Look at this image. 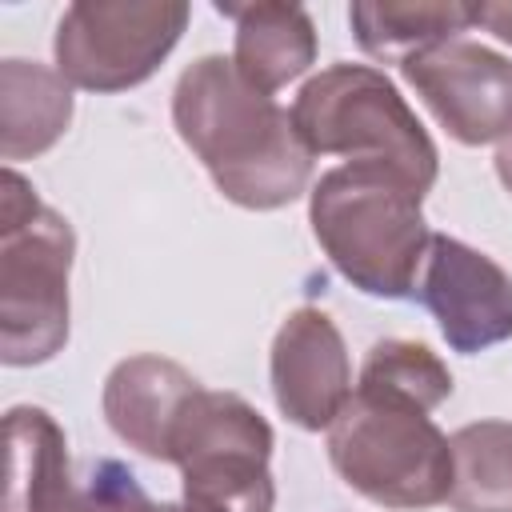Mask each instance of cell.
I'll use <instances>...</instances> for the list:
<instances>
[{"label":"cell","mask_w":512,"mask_h":512,"mask_svg":"<svg viewBox=\"0 0 512 512\" xmlns=\"http://www.w3.org/2000/svg\"><path fill=\"white\" fill-rule=\"evenodd\" d=\"M496 176H500V184L512 192V132L500 140V148H496Z\"/></svg>","instance_id":"cell-19"},{"label":"cell","mask_w":512,"mask_h":512,"mask_svg":"<svg viewBox=\"0 0 512 512\" xmlns=\"http://www.w3.org/2000/svg\"><path fill=\"white\" fill-rule=\"evenodd\" d=\"M68 440L60 424L36 408L16 404L8 412V488L4 512H64L72 500Z\"/></svg>","instance_id":"cell-13"},{"label":"cell","mask_w":512,"mask_h":512,"mask_svg":"<svg viewBox=\"0 0 512 512\" xmlns=\"http://www.w3.org/2000/svg\"><path fill=\"white\" fill-rule=\"evenodd\" d=\"M216 12L236 20V72L260 88L280 92L296 76H304L316 60V24L300 4L256 0V4H216Z\"/></svg>","instance_id":"cell-12"},{"label":"cell","mask_w":512,"mask_h":512,"mask_svg":"<svg viewBox=\"0 0 512 512\" xmlns=\"http://www.w3.org/2000/svg\"><path fill=\"white\" fill-rule=\"evenodd\" d=\"M276 408L304 432L332 428L352 400V364L336 320L320 308H296L272 340Z\"/></svg>","instance_id":"cell-10"},{"label":"cell","mask_w":512,"mask_h":512,"mask_svg":"<svg viewBox=\"0 0 512 512\" xmlns=\"http://www.w3.org/2000/svg\"><path fill=\"white\" fill-rule=\"evenodd\" d=\"M416 296L432 312L448 348L464 356L512 336V276L456 236L432 232Z\"/></svg>","instance_id":"cell-9"},{"label":"cell","mask_w":512,"mask_h":512,"mask_svg":"<svg viewBox=\"0 0 512 512\" xmlns=\"http://www.w3.org/2000/svg\"><path fill=\"white\" fill-rule=\"evenodd\" d=\"M472 24L496 32L504 44H512V4H472Z\"/></svg>","instance_id":"cell-18"},{"label":"cell","mask_w":512,"mask_h":512,"mask_svg":"<svg viewBox=\"0 0 512 512\" xmlns=\"http://www.w3.org/2000/svg\"><path fill=\"white\" fill-rule=\"evenodd\" d=\"M292 124L308 152L372 160L396 168L412 188L436 184V144L400 96V88L368 64H332L312 76L296 104Z\"/></svg>","instance_id":"cell-4"},{"label":"cell","mask_w":512,"mask_h":512,"mask_svg":"<svg viewBox=\"0 0 512 512\" xmlns=\"http://www.w3.org/2000/svg\"><path fill=\"white\" fill-rule=\"evenodd\" d=\"M452 512H512V420H476L448 436Z\"/></svg>","instance_id":"cell-16"},{"label":"cell","mask_w":512,"mask_h":512,"mask_svg":"<svg viewBox=\"0 0 512 512\" xmlns=\"http://www.w3.org/2000/svg\"><path fill=\"white\" fill-rule=\"evenodd\" d=\"M188 16L180 0H76L56 24V72L84 92L136 88L180 44Z\"/></svg>","instance_id":"cell-7"},{"label":"cell","mask_w":512,"mask_h":512,"mask_svg":"<svg viewBox=\"0 0 512 512\" xmlns=\"http://www.w3.org/2000/svg\"><path fill=\"white\" fill-rule=\"evenodd\" d=\"M328 460L340 480L384 508H432L452 492V448L428 412L352 392L328 428Z\"/></svg>","instance_id":"cell-5"},{"label":"cell","mask_w":512,"mask_h":512,"mask_svg":"<svg viewBox=\"0 0 512 512\" xmlns=\"http://www.w3.org/2000/svg\"><path fill=\"white\" fill-rule=\"evenodd\" d=\"M356 44L384 60L404 64L444 40H456L472 24V4L444 0H360L348 8Z\"/></svg>","instance_id":"cell-15"},{"label":"cell","mask_w":512,"mask_h":512,"mask_svg":"<svg viewBox=\"0 0 512 512\" xmlns=\"http://www.w3.org/2000/svg\"><path fill=\"white\" fill-rule=\"evenodd\" d=\"M172 124L224 200L272 212L308 192L312 152L300 140L292 112L252 88L232 60L200 56L180 72Z\"/></svg>","instance_id":"cell-1"},{"label":"cell","mask_w":512,"mask_h":512,"mask_svg":"<svg viewBox=\"0 0 512 512\" xmlns=\"http://www.w3.org/2000/svg\"><path fill=\"white\" fill-rule=\"evenodd\" d=\"M0 188V356L24 368L52 360L68 344L76 236L16 168H4Z\"/></svg>","instance_id":"cell-3"},{"label":"cell","mask_w":512,"mask_h":512,"mask_svg":"<svg viewBox=\"0 0 512 512\" xmlns=\"http://www.w3.org/2000/svg\"><path fill=\"white\" fill-rule=\"evenodd\" d=\"M272 424L236 392L196 388L184 404L168 464L184 480V512H272Z\"/></svg>","instance_id":"cell-6"},{"label":"cell","mask_w":512,"mask_h":512,"mask_svg":"<svg viewBox=\"0 0 512 512\" xmlns=\"http://www.w3.org/2000/svg\"><path fill=\"white\" fill-rule=\"evenodd\" d=\"M444 132L460 144H492L512 132V60L476 44L444 40L400 64Z\"/></svg>","instance_id":"cell-8"},{"label":"cell","mask_w":512,"mask_h":512,"mask_svg":"<svg viewBox=\"0 0 512 512\" xmlns=\"http://www.w3.org/2000/svg\"><path fill=\"white\" fill-rule=\"evenodd\" d=\"M356 388L412 404L420 412H432L452 396V372L428 344L392 336V340H380L368 348Z\"/></svg>","instance_id":"cell-17"},{"label":"cell","mask_w":512,"mask_h":512,"mask_svg":"<svg viewBox=\"0 0 512 512\" xmlns=\"http://www.w3.org/2000/svg\"><path fill=\"white\" fill-rule=\"evenodd\" d=\"M196 388H200V380L188 368H180L176 360L140 352V356L120 360L108 372L104 416L128 448H136L152 460H168L176 420H180L184 404L196 396Z\"/></svg>","instance_id":"cell-11"},{"label":"cell","mask_w":512,"mask_h":512,"mask_svg":"<svg viewBox=\"0 0 512 512\" xmlns=\"http://www.w3.org/2000/svg\"><path fill=\"white\" fill-rule=\"evenodd\" d=\"M156 512H184V508H176V504H156Z\"/></svg>","instance_id":"cell-21"},{"label":"cell","mask_w":512,"mask_h":512,"mask_svg":"<svg viewBox=\"0 0 512 512\" xmlns=\"http://www.w3.org/2000/svg\"><path fill=\"white\" fill-rule=\"evenodd\" d=\"M72 124V84L36 60L0 64V152L32 160L48 152Z\"/></svg>","instance_id":"cell-14"},{"label":"cell","mask_w":512,"mask_h":512,"mask_svg":"<svg viewBox=\"0 0 512 512\" xmlns=\"http://www.w3.org/2000/svg\"><path fill=\"white\" fill-rule=\"evenodd\" d=\"M420 200L424 192L396 168L348 160L324 172L308 192L312 236L352 288L380 300H404L416 292L432 244Z\"/></svg>","instance_id":"cell-2"},{"label":"cell","mask_w":512,"mask_h":512,"mask_svg":"<svg viewBox=\"0 0 512 512\" xmlns=\"http://www.w3.org/2000/svg\"><path fill=\"white\" fill-rule=\"evenodd\" d=\"M64 512H84V504H80V500H76V492H72V500H68V504H64Z\"/></svg>","instance_id":"cell-20"}]
</instances>
